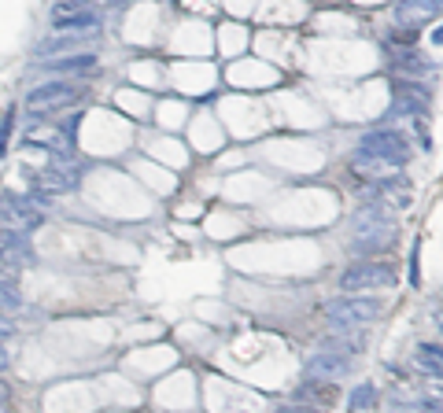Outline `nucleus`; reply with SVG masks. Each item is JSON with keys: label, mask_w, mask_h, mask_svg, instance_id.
Segmentation results:
<instances>
[{"label": "nucleus", "mask_w": 443, "mask_h": 413, "mask_svg": "<svg viewBox=\"0 0 443 413\" xmlns=\"http://www.w3.org/2000/svg\"><path fill=\"white\" fill-rule=\"evenodd\" d=\"M100 26V15L93 8L85 4H71V0H59L56 8H52V30H96Z\"/></svg>", "instance_id": "nucleus-6"}, {"label": "nucleus", "mask_w": 443, "mask_h": 413, "mask_svg": "<svg viewBox=\"0 0 443 413\" xmlns=\"http://www.w3.org/2000/svg\"><path fill=\"white\" fill-rule=\"evenodd\" d=\"M377 200H381L384 206H395V211H402V206H410L414 192H410V185H407V181L388 177V181H381V185H377Z\"/></svg>", "instance_id": "nucleus-14"}, {"label": "nucleus", "mask_w": 443, "mask_h": 413, "mask_svg": "<svg viewBox=\"0 0 443 413\" xmlns=\"http://www.w3.org/2000/svg\"><path fill=\"white\" fill-rule=\"evenodd\" d=\"M11 122H15V107L4 114V122H0V155L8 151V137H11Z\"/></svg>", "instance_id": "nucleus-19"}, {"label": "nucleus", "mask_w": 443, "mask_h": 413, "mask_svg": "<svg viewBox=\"0 0 443 413\" xmlns=\"http://www.w3.org/2000/svg\"><path fill=\"white\" fill-rule=\"evenodd\" d=\"M414 26H402V30H395V41H402V45H414Z\"/></svg>", "instance_id": "nucleus-21"}, {"label": "nucleus", "mask_w": 443, "mask_h": 413, "mask_svg": "<svg viewBox=\"0 0 443 413\" xmlns=\"http://www.w3.org/2000/svg\"><path fill=\"white\" fill-rule=\"evenodd\" d=\"M377 403V387L373 384H358L355 387V395H351V413H358V410H366Z\"/></svg>", "instance_id": "nucleus-18"}, {"label": "nucleus", "mask_w": 443, "mask_h": 413, "mask_svg": "<svg viewBox=\"0 0 443 413\" xmlns=\"http://www.w3.org/2000/svg\"><path fill=\"white\" fill-rule=\"evenodd\" d=\"M351 373V358L347 354H336V351H321L307 361V377L318 380V384H329V380H340Z\"/></svg>", "instance_id": "nucleus-8"}, {"label": "nucleus", "mask_w": 443, "mask_h": 413, "mask_svg": "<svg viewBox=\"0 0 443 413\" xmlns=\"http://www.w3.org/2000/svg\"><path fill=\"white\" fill-rule=\"evenodd\" d=\"M41 222H45V214L37 211L30 200L15 196V192H4V196H0V229H11V232H34Z\"/></svg>", "instance_id": "nucleus-5"}, {"label": "nucleus", "mask_w": 443, "mask_h": 413, "mask_svg": "<svg viewBox=\"0 0 443 413\" xmlns=\"http://www.w3.org/2000/svg\"><path fill=\"white\" fill-rule=\"evenodd\" d=\"M399 280V269L388 266V262H358L344 269L340 277V288L344 292H377V288H392Z\"/></svg>", "instance_id": "nucleus-4"}, {"label": "nucleus", "mask_w": 443, "mask_h": 413, "mask_svg": "<svg viewBox=\"0 0 443 413\" xmlns=\"http://www.w3.org/2000/svg\"><path fill=\"white\" fill-rule=\"evenodd\" d=\"M414 361H418V369L433 373V380H440V343H418Z\"/></svg>", "instance_id": "nucleus-16"}, {"label": "nucleus", "mask_w": 443, "mask_h": 413, "mask_svg": "<svg viewBox=\"0 0 443 413\" xmlns=\"http://www.w3.org/2000/svg\"><path fill=\"white\" fill-rule=\"evenodd\" d=\"M410 284H421V269H418V243H414V255H410Z\"/></svg>", "instance_id": "nucleus-20"}, {"label": "nucleus", "mask_w": 443, "mask_h": 413, "mask_svg": "<svg viewBox=\"0 0 443 413\" xmlns=\"http://www.w3.org/2000/svg\"><path fill=\"white\" fill-rule=\"evenodd\" d=\"M0 403H8V384H0Z\"/></svg>", "instance_id": "nucleus-24"}, {"label": "nucleus", "mask_w": 443, "mask_h": 413, "mask_svg": "<svg viewBox=\"0 0 443 413\" xmlns=\"http://www.w3.org/2000/svg\"><path fill=\"white\" fill-rule=\"evenodd\" d=\"M30 262H34V251H30V243H26L22 232L0 229V266H4L8 273H15V269L30 266Z\"/></svg>", "instance_id": "nucleus-9"}, {"label": "nucleus", "mask_w": 443, "mask_h": 413, "mask_svg": "<svg viewBox=\"0 0 443 413\" xmlns=\"http://www.w3.org/2000/svg\"><path fill=\"white\" fill-rule=\"evenodd\" d=\"M22 299H19V288H15V280L0 273V314H11V310H19Z\"/></svg>", "instance_id": "nucleus-17"}, {"label": "nucleus", "mask_w": 443, "mask_h": 413, "mask_svg": "<svg viewBox=\"0 0 443 413\" xmlns=\"http://www.w3.org/2000/svg\"><path fill=\"white\" fill-rule=\"evenodd\" d=\"M96 45V30H63L56 37L37 45V56H52V52H78V48H93Z\"/></svg>", "instance_id": "nucleus-10"}, {"label": "nucleus", "mask_w": 443, "mask_h": 413, "mask_svg": "<svg viewBox=\"0 0 443 413\" xmlns=\"http://www.w3.org/2000/svg\"><path fill=\"white\" fill-rule=\"evenodd\" d=\"M26 148H45L52 155H74V140L67 129H56V126H30L22 137Z\"/></svg>", "instance_id": "nucleus-7"}, {"label": "nucleus", "mask_w": 443, "mask_h": 413, "mask_svg": "<svg viewBox=\"0 0 443 413\" xmlns=\"http://www.w3.org/2000/svg\"><path fill=\"white\" fill-rule=\"evenodd\" d=\"M358 229V240H355V255H373V251H381L392 243L395 236V222H370L366 225H355Z\"/></svg>", "instance_id": "nucleus-11"}, {"label": "nucleus", "mask_w": 443, "mask_h": 413, "mask_svg": "<svg viewBox=\"0 0 443 413\" xmlns=\"http://www.w3.org/2000/svg\"><path fill=\"white\" fill-rule=\"evenodd\" d=\"M0 413H8V403H0Z\"/></svg>", "instance_id": "nucleus-25"}, {"label": "nucleus", "mask_w": 443, "mask_h": 413, "mask_svg": "<svg viewBox=\"0 0 443 413\" xmlns=\"http://www.w3.org/2000/svg\"><path fill=\"white\" fill-rule=\"evenodd\" d=\"M115 4H122V0H115Z\"/></svg>", "instance_id": "nucleus-26"}, {"label": "nucleus", "mask_w": 443, "mask_h": 413, "mask_svg": "<svg viewBox=\"0 0 443 413\" xmlns=\"http://www.w3.org/2000/svg\"><path fill=\"white\" fill-rule=\"evenodd\" d=\"M8 366H11V358H8V351H4V343H0V373H8Z\"/></svg>", "instance_id": "nucleus-22"}, {"label": "nucleus", "mask_w": 443, "mask_h": 413, "mask_svg": "<svg viewBox=\"0 0 443 413\" xmlns=\"http://www.w3.org/2000/svg\"><path fill=\"white\" fill-rule=\"evenodd\" d=\"M395 67L402 77H436L440 74V63L436 59H421V56H399Z\"/></svg>", "instance_id": "nucleus-15"}, {"label": "nucleus", "mask_w": 443, "mask_h": 413, "mask_svg": "<svg viewBox=\"0 0 443 413\" xmlns=\"http://www.w3.org/2000/svg\"><path fill=\"white\" fill-rule=\"evenodd\" d=\"M41 70H48V74H89V70H96V56L93 52H71L67 59L41 63Z\"/></svg>", "instance_id": "nucleus-13"}, {"label": "nucleus", "mask_w": 443, "mask_h": 413, "mask_svg": "<svg viewBox=\"0 0 443 413\" xmlns=\"http://www.w3.org/2000/svg\"><path fill=\"white\" fill-rule=\"evenodd\" d=\"M281 413H314V406H310V410L307 406H289V410H281Z\"/></svg>", "instance_id": "nucleus-23"}, {"label": "nucleus", "mask_w": 443, "mask_h": 413, "mask_svg": "<svg viewBox=\"0 0 443 413\" xmlns=\"http://www.w3.org/2000/svg\"><path fill=\"white\" fill-rule=\"evenodd\" d=\"M358 151L362 155H373V159H381V163H388V166H407L410 163V155H414V148H410V140L399 133V129H373V133H366L358 140Z\"/></svg>", "instance_id": "nucleus-3"}, {"label": "nucleus", "mask_w": 443, "mask_h": 413, "mask_svg": "<svg viewBox=\"0 0 443 413\" xmlns=\"http://www.w3.org/2000/svg\"><path fill=\"white\" fill-rule=\"evenodd\" d=\"M85 96H89V89H85V85H78V82H48V85L34 89V93L26 96V111L41 119V114L74 107V103H82Z\"/></svg>", "instance_id": "nucleus-2"}, {"label": "nucleus", "mask_w": 443, "mask_h": 413, "mask_svg": "<svg viewBox=\"0 0 443 413\" xmlns=\"http://www.w3.org/2000/svg\"><path fill=\"white\" fill-rule=\"evenodd\" d=\"M325 310V321H329L333 329H362L370 325L373 317H381V299H358V295H336L321 306Z\"/></svg>", "instance_id": "nucleus-1"}, {"label": "nucleus", "mask_w": 443, "mask_h": 413, "mask_svg": "<svg viewBox=\"0 0 443 413\" xmlns=\"http://www.w3.org/2000/svg\"><path fill=\"white\" fill-rule=\"evenodd\" d=\"M440 15V0H399L395 4V22L399 26H421Z\"/></svg>", "instance_id": "nucleus-12"}]
</instances>
